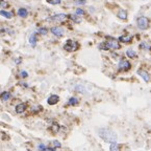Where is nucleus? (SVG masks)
Returning <instances> with one entry per match:
<instances>
[{
    "instance_id": "393cba45",
    "label": "nucleus",
    "mask_w": 151,
    "mask_h": 151,
    "mask_svg": "<svg viewBox=\"0 0 151 151\" xmlns=\"http://www.w3.org/2000/svg\"><path fill=\"white\" fill-rule=\"evenodd\" d=\"M140 47H141V48H146V49H148V48H149V45L147 44V43L143 42V43L141 44V45H140Z\"/></svg>"
},
{
    "instance_id": "a878e982",
    "label": "nucleus",
    "mask_w": 151,
    "mask_h": 151,
    "mask_svg": "<svg viewBox=\"0 0 151 151\" xmlns=\"http://www.w3.org/2000/svg\"><path fill=\"white\" fill-rule=\"evenodd\" d=\"M39 149H40L41 151H46V150H47V148H46V146H45V145H43V144H41V145H39Z\"/></svg>"
},
{
    "instance_id": "2eb2a0df",
    "label": "nucleus",
    "mask_w": 151,
    "mask_h": 151,
    "mask_svg": "<svg viewBox=\"0 0 151 151\" xmlns=\"http://www.w3.org/2000/svg\"><path fill=\"white\" fill-rule=\"evenodd\" d=\"M118 17L121 18L122 20H125L127 18V12L125 10H121L119 12V14H118Z\"/></svg>"
},
{
    "instance_id": "6e6552de",
    "label": "nucleus",
    "mask_w": 151,
    "mask_h": 151,
    "mask_svg": "<svg viewBox=\"0 0 151 151\" xmlns=\"http://www.w3.org/2000/svg\"><path fill=\"white\" fill-rule=\"evenodd\" d=\"M60 101V98H58V96H55V95H53V96L49 97V99L47 100V103L49 104V105H54V104H56L57 102Z\"/></svg>"
},
{
    "instance_id": "dca6fc26",
    "label": "nucleus",
    "mask_w": 151,
    "mask_h": 151,
    "mask_svg": "<svg viewBox=\"0 0 151 151\" xmlns=\"http://www.w3.org/2000/svg\"><path fill=\"white\" fill-rule=\"evenodd\" d=\"M119 40L121 41V42H130L131 41V37L128 35L126 36H121V37L119 38Z\"/></svg>"
},
{
    "instance_id": "4be33fe9",
    "label": "nucleus",
    "mask_w": 151,
    "mask_h": 151,
    "mask_svg": "<svg viewBox=\"0 0 151 151\" xmlns=\"http://www.w3.org/2000/svg\"><path fill=\"white\" fill-rule=\"evenodd\" d=\"M39 33L41 34V35H46L47 34V28H39V30H38Z\"/></svg>"
},
{
    "instance_id": "aec40b11",
    "label": "nucleus",
    "mask_w": 151,
    "mask_h": 151,
    "mask_svg": "<svg viewBox=\"0 0 151 151\" xmlns=\"http://www.w3.org/2000/svg\"><path fill=\"white\" fill-rule=\"evenodd\" d=\"M69 104H70V105H76V104H78V99L71 98L69 100Z\"/></svg>"
},
{
    "instance_id": "c756f323",
    "label": "nucleus",
    "mask_w": 151,
    "mask_h": 151,
    "mask_svg": "<svg viewBox=\"0 0 151 151\" xmlns=\"http://www.w3.org/2000/svg\"><path fill=\"white\" fill-rule=\"evenodd\" d=\"M46 151H55V150L53 148H50V149H48V150H46Z\"/></svg>"
},
{
    "instance_id": "423d86ee",
    "label": "nucleus",
    "mask_w": 151,
    "mask_h": 151,
    "mask_svg": "<svg viewBox=\"0 0 151 151\" xmlns=\"http://www.w3.org/2000/svg\"><path fill=\"white\" fill-rule=\"evenodd\" d=\"M129 68H130V63L128 62L127 60H124L122 59L119 63V69L120 71H128Z\"/></svg>"
},
{
    "instance_id": "20e7f679",
    "label": "nucleus",
    "mask_w": 151,
    "mask_h": 151,
    "mask_svg": "<svg viewBox=\"0 0 151 151\" xmlns=\"http://www.w3.org/2000/svg\"><path fill=\"white\" fill-rule=\"evenodd\" d=\"M148 25H149V20L146 17H140L139 19H138V26H139L141 30L147 28Z\"/></svg>"
},
{
    "instance_id": "c85d7f7f",
    "label": "nucleus",
    "mask_w": 151,
    "mask_h": 151,
    "mask_svg": "<svg viewBox=\"0 0 151 151\" xmlns=\"http://www.w3.org/2000/svg\"><path fill=\"white\" fill-rule=\"evenodd\" d=\"M84 2H86V0H77L78 4H84Z\"/></svg>"
},
{
    "instance_id": "ddd939ff",
    "label": "nucleus",
    "mask_w": 151,
    "mask_h": 151,
    "mask_svg": "<svg viewBox=\"0 0 151 151\" xmlns=\"http://www.w3.org/2000/svg\"><path fill=\"white\" fill-rule=\"evenodd\" d=\"M0 99L2 101H8L10 99V93L8 92V91H4V92H2L1 95H0Z\"/></svg>"
},
{
    "instance_id": "9d476101",
    "label": "nucleus",
    "mask_w": 151,
    "mask_h": 151,
    "mask_svg": "<svg viewBox=\"0 0 151 151\" xmlns=\"http://www.w3.org/2000/svg\"><path fill=\"white\" fill-rule=\"evenodd\" d=\"M138 73H139V75L141 76L142 78L145 80V82H148V81L150 80V78H149V75L145 71H143V69H140V71H138Z\"/></svg>"
},
{
    "instance_id": "1a4fd4ad",
    "label": "nucleus",
    "mask_w": 151,
    "mask_h": 151,
    "mask_svg": "<svg viewBox=\"0 0 151 151\" xmlns=\"http://www.w3.org/2000/svg\"><path fill=\"white\" fill-rule=\"evenodd\" d=\"M26 108H27V105L25 103H21V104H19V105H17V107H16V112L23 113L25 110H26Z\"/></svg>"
},
{
    "instance_id": "9b49d317",
    "label": "nucleus",
    "mask_w": 151,
    "mask_h": 151,
    "mask_svg": "<svg viewBox=\"0 0 151 151\" xmlns=\"http://www.w3.org/2000/svg\"><path fill=\"white\" fill-rule=\"evenodd\" d=\"M18 15L20 16L21 18H26L28 16V12H27V10L26 8H19L18 10Z\"/></svg>"
},
{
    "instance_id": "f257e3e1",
    "label": "nucleus",
    "mask_w": 151,
    "mask_h": 151,
    "mask_svg": "<svg viewBox=\"0 0 151 151\" xmlns=\"http://www.w3.org/2000/svg\"><path fill=\"white\" fill-rule=\"evenodd\" d=\"M98 134H99V136L103 141L111 144L116 143L117 138H118V136H117V134L115 133L114 131L109 128H100L99 130H98Z\"/></svg>"
},
{
    "instance_id": "b1692460",
    "label": "nucleus",
    "mask_w": 151,
    "mask_h": 151,
    "mask_svg": "<svg viewBox=\"0 0 151 151\" xmlns=\"http://www.w3.org/2000/svg\"><path fill=\"white\" fill-rule=\"evenodd\" d=\"M47 2L50 3V4H60L61 0H47Z\"/></svg>"
},
{
    "instance_id": "5701e85b",
    "label": "nucleus",
    "mask_w": 151,
    "mask_h": 151,
    "mask_svg": "<svg viewBox=\"0 0 151 151\" xmlns=\"http://www.w3.org/2000/svg\"><path fill=\"white\" fill-rule=\"evenodd\" d=\"M0 6H1V8H8V3L6 2L5 0H0Z\"/></svg>"
},
{
    "instance_id": "f03ea898",
    "label": "nucleus",
    "mask_w": 151,
    "mask_h": 151,
    "mask_svg": "<svg viewBox=\"0 0 151 151\" xmlns=\"http://www.w3.org/2000/svg\"><path fill=\"white\" fill-rule=\"evenodd\" d=\"M99 47L101 48V49H118V48H120V44L118 43V41L115 40V39H111V40L106 41V42L104 43H101L99 45Z\"/></svg>"
},
{
    "instance_id": "6ab92c4d",
    "label": "nucleus",
    "mask_w": 151,
    "mask_h": 151,
    "mask_svg": "<svg viewBox=\"0 0 151 151\" xmlns=\"http://www.w3.org/2000/svg\"><path fill=\"white\" fill-rule=\"evenodd\" d=\"M50 146L52 147V148L54 149V148H60L61 146H62V145H61V143L60 142H57V141H52L51 143H50Z\"/></svg>"
},
{
    "instance_id": "412c9836",
    "label": "nucleus",
    "mask_w": 151,
    "mask_h": 151,
    "mask_svg": "<svg viewBox=\"0 0 151 151\" xmlns=\"http://www.w3.org/2000/svg\"><path fill=\"white\" fill-rule=\"evenodd\" d=\"M69 17L71 18V19H72V20H73V21H75V22H76V23L80 22V19H79V18H78V17H77L76 15H70Z\"/></svg>"
},
{
    "instance_id": "0eeeda50",
    "label": "nucleus",
    "mask_w": 151,
    "mask_h": 151,
    "mask_svg": "<svg viewBox=\"0 0 151 151\" xmlns=\"http://www.w3.org/2000/svg\"><path fill=\"white\" fill-rule=\"evenodd\" d=\"M51 33L56 37H62L64 35V30L62 28H58V26H54V28H51Z\"/></svg>"
},
{
    "instance_id": "4468645a",
    "label": "nucleus",
    "mask_w": 151,
    "mask_h": 151,
    "mask_svg": "<svg viewBox=\"0 0 151 151\" xmlns=\"http://www.w3.org/2000/svg\"><path fill=\"white\" fill-rule=\"evenodd\" d=\"M0 15L3 16V17L8 18V19H10V18H13V14L10 12H6V11H0Z\"/></svg>"
},
{
    "instance_id": "f8f14e48",
    "label": "nucleus",
    "mask_w": 151,
    "mask_h": 151,
    "mask_svg": "<svg viewBox=\"0 0 151 151\" xmlns=\"http://www.w3.org/2000/svg\"><path fill=\"white\" fill-rule=\"evenodd\" d=\"M37 33H33L29 38V43L31 44L32 46H35L37 45V41H38V38H37Z\"/></svg>"
},
{
    "instance_id": "a211bd4d",
    "label": "nucleus",
    "mask_w": 151,
    "mask_h": 151,
    "mask_svg": "<svg viewBox=\"0 0 151 151\" xmlns=\"http://www.w3.org/2000/svg\"><path fill=\"white\" fill-rule=\"evenodd\" d=\"M109 151H120L119 146L117 143H113L111 145V148H109Z\"/></svg>"
},
{
    "instance_id": "39448f33",
    "label": "nucleus",
    "mask_w": 151,
    "mask_h": 151,
    "mask_svg": "<svg viewBox=\"0 0 151 151\" xmlns=\"http://www.w3.org/2000/svg\"><path fill=\"white\" fill-rule=\"evenodd\" d=\"M67 18V15L66 14H57V15H54L52 16V17H50L49 20L50 21H54V22H62V21H64L65 19Z\"/></svg>"
},
{
    "instance_id": "bb28decb",
    "label": "nucleus",
    "mask_w": 151,
    "mask_h": 151,
    "mask_svg": "<svg viewBox=\"0 0 151 151\" xmlns=\"http://www.w3.org/2000/svg\"><path fill=\"white\" fill-rule=\"evenodd\" d=\"M20 76L22 77V78H27V73L26 71H21V73H20Z\"/></svg>"
},
{
    "instance_id": "f3484780",
    "label": "nucleus",
    "mask_w": 151,
    "mask_h": 151,
    "mask_svg": "<svg viewBox=\"0 0 151 151\" xmlns=\"http://www.w3.org/2000/svg\"><path fill=\"white\" fill-rule=\"evenodd\" d=\"M126 55H127V57H129V58H136V54L134 53L132 49H128V50H127Z\"/></svg>"
},
{
    "instance_id": "cd10ccee",
    "label": "nucleus",
    "mask_w": 151,
    "mask_h": 151,
    "mask_svg": "<svg viewBox=\"0 0 151 151\" xmlns=\"http://www.w3.org/2000/svg\"><path fill=\"white\" fill-rule=\"evenodd\" d=\"M84 12L82 10H80V8H78V10L76 11V15H84Z\"/></svg>"
},
{
    "instance_id": "7ed1b4c3",
    "label": "nucleus",
    "mask_w": 151,
    "mask_h": 151,
    "mask_svg": "<svg viewBox=\"0 0 151 151\" xmlns=\"http://www.w3.org/2000/svg\"><path fill=\"white\" fill-rule=\"evenodd\" d=\"M64 48L67 52H74V50H76L78 48V43L73 40H67V42L65 43Z\"/></svg>"
}]
</instances>
